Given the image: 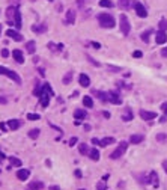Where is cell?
I'll list each match as a JSON object with an SVG mask.
<instances>
[{"instance_id": "cell-1", "label": "cell", "mask_w": 167, "mask_h": 190, "mask_svg": "<svg viewBox=\"0 0 167 190\" xmlns=\"http://www.w3.org/2000/svg\"><path fill=\"white\" fill-rule=\"evenodd\" d=\"M98 21H99L101 27H104V29H113L116 26V21H114V18L110 14H99L98 15Z\"/></svg>"}, {"instance_id": "cell-2", "label": "cell", "mask_w": 167, "mask_h": 190, "mask_svg": "<svg viewBox=\"0 0 167 190\" xmlns=\"http://www.w3.org/2000/svg\"><path fill=\"white\" fill-rule=\"evenodd\" d=\"M0 75H6V77H9L11 80H14L15 83H21V78H20V75L15 72V71H12V69H8V68H5V66H0Z\"/></svg>"}, {"instance_id": "cell-3", "label": "cell", "mask_w": 167, "mask_h": 190, "mask_svg": "<svg viewBox=\"0 0 167 190\" xmlns=\"http://www.w3.org/2000/svg\"><path fill=\"white\" fill-rule=\"evenodd\" d=\"M126 148H128V143L126 142H120L119 143V146L110 154V158L111 160H117L119 157H122L123 154H125V151H126Z\"/></svg>"}, {"instance_id": "cell-4", "label": "cell", "mask_w": 167, "mask_h": 190, "mask_svg": "<svg viewBox=\"0 0 167 190\" xmlns=\"http://www.w3.org/2000/svg\"><path fill=\"white\" fill-rule=\"evenodd\" d=\"M120 30H122V33L125 36L129 35V32H131V24H129V21H128V18H126L125 14L120 15Z\"/></svg>"}, {"instance_id": "cell-5", "label": "cell", "mask_w": 167, "mask_h": 190, "mask_svg": "<svg viewBox=\"0 0 167 190\" xmlns=\"http://www.w3.org/2000/svg\"><path fill=\"white\" fill-rule=\"evenodd\" d=\"M107 95H108V101H110V103H113V104H116V106L122 104V98L119 97V93H117L116 90H110V92H107Z\"/></svg>"}, {"instance_id": "cell-6", "label": "cell", "mask_w": 167, "mask_h": 190, "mask_svg": "<svg viewBox=\"0 0 167 190\" xmlns=\"http://www.w3.org/2000/svg\"><path fill=\"white\" fill-rule=\"evenodd\" d=\"M50 97H53V95L48 92V90H45L44 87H42V95H41V106L42 107H47L48 104H50Z\"/></svg>"}, {"instance_id": "cell-7", "label": "cell", "mask_w": 167, "mask_h": 190, "mask_svg": "<svg viewBox=\"0 0 167 190\" xmlns=\"http://www.w3.org/2000/svg\"><path fill=\"white\" fill-rule=\"evenodd\" d=\"M6 36H9V38H12L14 41H17V42H21L23 41V35L21 33H18L17 30H14V29H8L6 30Z\"/></svg>"}, {"instance_id": "cell-8", "label": "cell", "mask_w": 167, "mask_h": 190, "mask_svg": "<svg viewBox=\"0 0 167 190\" xmlns=\"http://www.w3.org/2000/svg\"><path fill=\"white\" fill-rule=\"evenodd\" d=\"M134 9H135V12H137V15L140 17V18H146L147 17V12H146V8L141 5V3H135L134 5Z\"/></svg>"}, {"instance_id": "cell-9", "label": "cell", "mask_w": 167, "mask_h": 190, "mask_svg": "<svg viewBox=\"0 0 167 190\" xmlns=\"http://www.w3.org/2000/svg\"><path fill=\"white\" fill-rule=\"evenodd\" d=\"M140 118L143 121H152L156 118V113L155 112H147V110H140Z\"/></svg>"}, {"instance_id": "cell-10", "label": "cell", "mask_w": 167, "mask_h": 190, "mask_svg": "<svg viewBox=\"0 0 167 190\" xmlns=\"http://www.w3.org/2000/svg\"><path fill=\"white\" fill-rule=\"evenodd\" d=\"M155 41H156V44H165L167 42V33L164 30H158L155 33Z\"/></svg>"}, {"instance_id": "cell-11", "label": "cell", "mask_w": 167, "mask_h": 190, "mask_svg": "<svg viewBox=\"0 0 167 190\" xmlns=\"http://www.w3.org/2000/svg\"><path fill=\"white\" fill-rule=\"evenodd\" d=\"M12 57H14V60H15L17 63H24V54H23L21 50L15 48V50L12 51Z\"/></svg>"}, {"instance_id": "cell-12", "label": "cell", "mask_w": 167, "mask_h": 190, "mask_svg": "<svg viewBox=\"0 0 167 190\" xmlns=\"http://www.w3.org/2000/svg\"><path fill=\"white\" fill-rule=\"evenodd\" d=\"M29 176H30V170H29V169H20V170L17 172V178L21 179V181H26Z\"/></svg>"}, {"instance_id": "cell-13", "label": "cell", "mask_w": 167, "mask_h": 190, "mask_svg": "<svg viewBox=\"0 0 167 190\" xmlns=\"http://www.w3.org/2000/svg\"><path fill=\"white\" fill-rule=\"evenodd\" d=\"M78 81H80V84H81L83 87H89V86H90V78H89V75H86V74H80Z\"/></svg>"}, {"instance_id": "cell-14", "label": "cell", "mask_w": 167, "mask_h": 190, "mask_svg": "<svg viewBox=\"0 0 167 190\" xmlns=\"http://www.w3.org/2000/svg\"><path fill=\"white\" fill-rule=\"evenodd\" d=\"M75 23V11L69 9L66 11V24H74Z\"/></svg>"}, {"instance_id": "cell-15", "label": "cell", "mask_w": 167, "mask_h": 190, "mask_svg": "<svg viewBox=\"0 0 167 190\" xmlns=\"http://www.w3.org/2000/svg\"><path fill=\"white\" fill-rule=\"evenodd\" d=\"M32 30L35 33H44V32H47V24H33Z\"/></svg>"}, {"instance_id": "cell-16", "label": "cell", "mask_w": 167, "mask_h": 190, "mask_svg": "<svg viewBox=\"0 0 167 190\" xmlns=\"http://www.w3.org/2000/svg\"><path fill=\"white\" fill-rule=\"evenodd\" d=\"M20 125H21V121H18V119H11V121H8V128H9V130H18Z\"/></svg>"}, {"instance_id": "cell-17", "label": "cell", "mask_w": 167, "mask_h": 190, "mask_svg": "<svg viewBox=\"0 0 167 190\" xmlns=\"http://www.w3.org/2000/svg\"><path fill=\"white\" fill-rule=\"evenodd\" d=\"M92 93H93V95H96V97H98L102 103L108 101V95H107V93H104V92H101V90H95V89H93V90H92Z\"/></svg>"}, {"instance_id": "cell-18", "label": "cell", "mask_w": 167, "mask_h": 190, "mask_svg": "<svg viewBox=\"0 0 167 190\" xmlns=\"http://www.w3.org/2000/svg\"><path fill=\"white\" fill-rule=\"evenodd\" d=\"M143 139H144V136H143V134H132V136L129 137V142H131L132 145H137V143L143 142Z\"/></svg>"}, {"instance_id": "cell-19", "label": "cell", "mask_w": 167, "mask_h": 190, "mask_svg": "<svg viewBox=\"0 0 167 190\" xmlns=\"http://www.w3.org/2000/svg\"><path fill=\"white\" fill-rule=\"evenodd\" d=\"M74 116H75V119H84V118L87 116V112H86L84 109H77V110L74 112Z\"/></svg>"}, {"instance_id": "cell-20", "label": "cell", "mask_w": 167, "mask_h": 190, "mask_svg": "<svg viewBox=\"0 0 167 190\" xmlns=\"http://www.w3.org/2000/svg\"><path fill=\"white\" fill-rule=\"evenodd\" d=\"M117 5H119V8H120V9L126 11V9H129V8H131V0H119Z\"/></svg>"}, {"instance_id": "cell-21", "label": "cell", "mask_w": 167, "mask_h": 190, "mask_svg": "<svg viewBox=\"0 0 167 190\" xmlns=\"http://www.w3.org/2000/svg\"><path fill=\"white\" fill-rule=\"evenodd\" d=\"M83 106L87 107V109H92V107H93V100H92V97H89V95L83 97Z\"/></svg>"}, {"instance_id": "cell-22", "label": "cell", "mask_w": 167, "mask_h": 190, "mask_svg": "<svg viewBox=\"0 0 167 190\" xmlns=\"http://www.w3.org/2000/svg\"><path fill=\"white\" fill-rule=\"evenodd\" d=\"M132 116H134V115H132L131 109H129V107H126V109H125V113L122 115V121L128 122V121H131V119H132Z\"/></svg>"}, {"instance_id": "cell-23", "label": "cell", "mask_w": 167, "mask_h": 190, "mask_svg": "<svg viewBox=\"0 0 167 190\" xmlns=\"http://www.w3.org/2000/svg\"><path fill=\"white\" fill-rule=\"evenodd\" d=\"M14 18H15V27H17V29H21V26H23V24H21V12H20L18 9L15 11Z\"/></svg>"}, {"instance_id": "cell-24", "label": "cell", "mask_w": 167, "mask_h": 190, "mask_svg": "<svg viewBox=\"0 0 167 190\" xmlns=\"http://www.w3.org/2000/svg\"><path fill=\"white\" fill-rule=\"evenodd\" d=\"M89 157H90V160H93V161H98V160H99V151H98L96 148L90 149V151H89Z\"/></svg>"}, {"instance_id": "cell-25", "label": "cell", "mask_w": 167, "mask_h": 190, "mask_svg": "<svg viewBox=\"0 0 167 190\" xmlns=\"http://www.w3.org/2000/svg\"><path fill=\"white\" fill-rule=\"evenodd\" d=\"M26 50H27V53L33 54L35 50H36V44H35V41H29V42L26 44Z\"/></svg>"}, {"instance_id": "cell-26", "label": "cell", "mask_w": 167, "mask_h": 190, "mask_svg": "<svg viewBox=\"0 0 167 190\" xmlns=\"http://www.w3.org/2000/svg\"><path fill=\"white\" fill-rule=\"evenodd\" d=\"M47 47H48L51 51H54V53H56V51H60V50L63 48V44H59V45H56L54 42H48V44H47Z\"/></svg>"}, {"instance_id": "cell-27", "label": "cell", "mask_w": 167, "mask_h": 190, "mask_svg": "<svg viewBox=\"0 0 167 190\" xmlns=\"http://www.w3.org/2000/svg\"><path fill=\"white\" fill-rule=\"evenodd\" d=\"M30 188H32V190H41V188H44V182H41V181H33V182H30Z\"/></svg>"}, {"instance_id": "cell-28", "label": "cell", "mask_w": 167, "mask_h": 190, "mask_svg": "<svg viewBox=\"0 0 167 190\" xmlns=\"http://www.w3.org/2000/svg\"><path fill=\"white\" fill-rule=\"evenodd\" d=\"M111 143H114V137H104V139L101 140V145H99V146H108V145H111Z\"/></svg>"}, {"instance_id": "cell-29", "label": "cell", "mask_w": 167, "mask_h": 190, "mask_svg": "<svg viewBox=\"0 0 167 190\" xmlns=\"http://www.w3.org/2000/svg\"><path fill=\"white\" fill-rule=\"evenodd\" d=\"M149 179H150V182L155 187H158V175H156V172H150L149 173Z\"/></svg>"}, {"instance_id": "cell-30", "label": "cell", "mask_w": 167, "mask_h": 190, "mask_svg": "<svg viewBox=\"0 0 167 190\" xmlns=\"http://www.w3.org/2000/svg\"><path fill=\"white\" fill-rule=\"evenodd\" d=\"M33 93H35V97H41V95H42V87L38 83V80L35 81V90H33Z\"/></svg>"}, {"instance_id": "cell-31", "label": "cell", "mask_w": 167, "mask_h": 190, "mask_svg": "<svg viewBox=\"0 0 167 190\" xmlns=\"http://www.w3.org/2000/svg\"><path fill=\"white\" fill-rule=\"evenodd\" d=\"M72 75H74V74H72L71 71H68V72L65 74V77H63V84H69V83L72 81Z\"/></svg>"}, {"instance_id": "cell-32", "label": "cell", "mask_w": 167, "mask_h": 190, "mask_svg": "<svg viewBox=\"0 0 167 190\" xmlns=\"http://www.w3.org/2000/svg\"><path fill=\"white\" fill-rule=\"evenodd\" d=\"M78 151H80V154H83V155L89 154V148H87L86 143H80V145H78Z\"/></svg>"}, {"instance_id": "cell-33", "label": "cell", "mask_w": 167, "mask_h": 190, "mask_svg": "<svg viewBox=\"0 0 167 190\" xmlns=\"http://www.w3.org/2000/svg\"><path fill=\"white\" fill-rule=\"evenodd\" d=\"M8 158L11 161V166H17V167L21 166V160L20 158H17V157H8Z\"/></svg>"}, {"instance_id": "cell-34", "label": "cell", "mask_w": 167, "mask_h": 190, "mask_svg": "<svg viewBox=\"0 0 167 190\" xmlns=\"http://www.w3.org/2000/svg\"><path fill=\"white\" fill-rule=\"evenodd\" d=\"M150 33H152V30H146V32H143V33L140 35L141 41H143V42H149V36H150Z\"/></svg>"}, {"instance_id": "cell-35", "label": "cell", "mask_w": 167, "mask_h": 190, "mask_svg": "<svg viewBox=\"0 0 167 190\" xmlns=\"http://www.w3.org/2000/svg\"><path fill=\"white\" fill-rule=\"evenodd\" d=\"M15 11H17L15 6H9V8L6 9V15H8V18H12V17L15 15Z\"/></svg>"}, {"instance_id": "cell-36", "label": "cell", "mask_w": 167, "mask_h": 190, "mask_svg": "<svg viewBox=\"0 0 167 190\" xmlns=\"http://www.w3.org/2000/svg\"><path fill=\"white\" fill-rule=\"evenodd\" d=\"M39 133H41L39 128H33V130L29 131V137H30V139H36V137L39 136Z\"/></svg>"}, {"instance_id": "cell-37", "label": "cell", "mask_w": 167, "mask_h": 190, "mask_svg": "<svg viewBox=\"0 0 167 190\" xmlns=\"http://www.w3.org/2000/svg\"><path fill=\"white\" fill-rule=\"evenodd\" d=\"M99 6H102V8H111L113 6V2H111V0H101Z\"/></svg>"}, {"instance_id": "cell-38", "label": "cell", "mask_w": 167, "mask_h": 190, "mask_svg": "<svg viewBox=\"0 0 167 190\" xmlns=\"http://www.w3.org/2000/svg\"><path fill=\"white\" fill-rule=\"evenodd\" d=\"M158 27H159V30H167V20L165 18H162V20H159V24H158Z\"/></svg>"}, {"instance_id": "cell-39", "label": "cell", "mask_w": 167, "mask_h": 190, "mask_svg": "<svg viewBox=\"0 0 167 190\" xmlns=\"http://www.w3.org/2000/svg\"><path fill=\"white\" fill-rule=\"evenodd\" d=\"M156 140H158V142L167 140V134H165V133H158V134H156Z\"/></svg>"}, {"instance_id": "cell-40", "label": "cell", "mask_w": 167, "mask_h": 190, "mask_svg": "<svg viewBox=\"0 0 167 190\" xmlns=\"http://www.w3.org/2000/svg\"><path fill=\"white\" fill-rule=\"evenodd\" d=\"M41 116L38 115V113H29L27 115V119H30V121H36V119H39Z\"/></svg>"}, {"instance_id": "cell-41", "label": "cell", "mask_w": 167, "mask_h": 190, "mask_svg": "<svg viewBox=\"0 0 167 190\" xmlns=\"http://www.w3.org/2000/svg\"><path fill=\"white\" fill-rule=\"evenodd\" d=\"M77 5H78L80 9H83V6L86 5V0H77Z\"/></svg>"}, {"instance_id": "cell-42", "label": "cell", "mask_w": 167, "mask_h": 190, "mask_svg": "<svg viewBox=\"0 0 167 190\" xmlns=\"http://www.w3.org/2000/svg\"><path fill=\"white\" fill-rule=\"evenodd\" d=\"M77 142H78V139H77V137H71V139H69V146H74Z\"/></svg>"}, {"instance_id": "cell-43", "label": "cell", "mask_w": 167, "mask_h": 190, "mask_svg": "<svg viewBox=\"0 0 167 190\" xmlns=\"http://www.w3.org/2000/svg\"><path fill=\"white\" fill-rule=\"evenodd\" d=\"M161 110H162V113H164V115H167V101L161 104Z\"/></svg>"}, {"instance_id": "cell-44", "label": "cell", "mask_w": 167, "mask_h": 190, "mask_svg": "<svg viewBox=\"0 0 167 190\" xmlns=\"http://www.w3.org/2000/svg\"><path fill=\"white\" fill-rule=\"evenodd\" d=\"M132 56H134V57H137V59H138V57H141V56H143V53H141V51H140V50H137V51H134V53H132Z\"/></svg>"}, {"instance_id": "cell-45", "label": "cell", "mask_w": 167, "mask_h": 190, "mask_svg": "<svg viewBox=\"0 0 167 190\" xmlns=\"http://www.w3.org/2000/svg\"><path fill=\"white\" fill-rule=\"evenodd\" d=\"M87 59H89V60H90V63H92V65H95V66H99V65H101L99 62H95V60H93V59H92L89 54H87Z\"/></svg>"}, {"instance_id": "cell-46", "label": "cell", "mask_w": 167, "mask_h": 190, "mask_svg": "<svg viewBox=\"0 0 167 190\" xmlns=\"http://www.w3.org/2000/svg\"><path fill=\"white\" fill-rule=\"evenodd\" d=\"M2 56H3V57H8V56H9V50H8V48H3V50H2Z\"/></svg>"}, {"instance_id": "cell-47", "label": "cell", "mask_w": 167, "mask_h": 190, "mask_svg": "<svg viewBox=\"0 0 167 190\" xmlns=\"http://www.w3.org/2000/svg\"><path fill=\"white\" fill-rule=\"evenodd\" d=\"M92 47L98 50V48H101V44H99V42H95V41H93V42H92Z\"/></svg>"}, {"instance_id": "cell-48", "label": "cell", "mask_w": 167, "mask_h": 190, "mask_svg": "<svg viewBox=\"0 0 167 190\" xmlns=\"http://www.w3.org/2000/svg\"><path fill=\"white\" fill-rule=\"evenodd\" d=\"M92 143H93V145H101V140L96 139V137H93V139H92Z\"/></svg>"}, {"instance_id": "cell-49", "label": "cell", "mask_w": 167, "mask_h": 190, "mask_svg": "<svg viewBox=\"0 0 167 190\" xmlns=\"http://www.w3.org/2000/svg\"><path fill=\"white\" fill-rule=\"evenodd\" d=\"M161 56H162V57H167V47L161 50Z\"/></svg>"}, {"instance_id": "cell-50", "label": "cell", "mask_w": 167, "mask_h": 190, "mask_svg": "<svg viewBox=\"0 0 167 190\" xmlns=\"http://www.w3.org/2000/svg\"><path fill=\"white\" fill-rule=\"evenodd\" d=\"M98 190H105V184L104 182H99L98 184Z\"/></svg>"}, {"instance_id": "cell-51", "label": "cell", "mask_w": 167, "mask_h": 190, "mask_svg": "<svg viewBox=\"0 0 167 190\" xmlns=\"http://www.w3.org/2000/svg\"><path fill=\"white\" fill-rule=\"evenodd\" d=\"M6 103H8V100L5 97H0V104H6Z\"/></svg>"}, {"instance_id": "cell-52", "label": "cell", "mask_w": 167, "mask_h": 190, "mask_svg": "<svg viewBox=\"0 0 167 190\" xmlns=\"http://www.w3.org/2000/svg\"><path fill=\"white\" fill-rule=\"evenodd\" d=\"M162 169H164V172L167 173V160H164V161H162Z\"/></svg>"}, {"instance_id": "cell-53", "label": "cell", "mask_w": 167, "mask_h": 190, "mask_svg": "<svg viewBox=\"0 0 167 190\" xmlns=\"http://www.w3.org/2000/svg\"><path fill=\"white\" fill-rule=\"evenodd\" d=\"M50 190H60V187L54 184V185H50Z\"/></svg>"}, {"instance_id": "cell-54", "label": "cell", "mask_w": 167, "mask_h": 190, "mask_svg": "<svg viewBox=\"0 0 167 190\" xmlns=\"http://www.w3.org/2000/svg\"><path fill=\"white\" fill-rule=\"evenodd\" d=\"M0 130H2V131H6L8 128H6V125H5V124H0Z\"/></svg>"}, {"instance_id": "cell-55", "label": "cell", "mask_w": 167, "mask_h": 190, "mask_svg": "<svg viewBox=\"0 0 167 190\" xmlns=\"http://www.w3.org/2000/svg\"><path fill=\"white\" fill-rule=\"evenodd\" d=\"M75 176H77V178H81V172H80L78 169L75 170Z\"/></svg>"}, {"instance_id": "cell-56", "label": "cell", "mask_w": 167, "mask_h": 190, "mask_svg": "<svg viewBox=\"0 0 167 190\" xmlns=\"http://www.w3.org/2000/svg\"><path fill=\"white\" fill-rule=\"evenodd\" d=\"M111 71H120V68H116V66H108Z\"/></svg>"}, {"instance_id": "cell-57", "label": "cell", "mask_w": 167, "mask_h": 190, "mask_svg": "<svg viewBox=\"0 0 167 190\" xmlns=\"http://www.w3.org/2000/svg\"><path fill=\"white\" fill-rule=\"evenodd\" d=\"M165 119H167V115H164V116L159 119V122H165Z\"/></svg>"}, {"instance_id": "cell-58", "label": "cell", "mask_w": 167, "mask_h": 190, "mask_svg": "<svg viewBox=\"0 0 167 190\" xmlns=\"http://www.w3.org/2000/svg\"><path fill=\"white\" fill-rule=\"evenodd\" d=\"M102 115H104V116H105V118H110V113H108V112H104V113H102Z\"/></svg>"}, {"instance_id": "cell-59", "label": "cell", "mask_w": 167, "mask_h": 190, "mask_svg": "<svg viewBox=\"0 0 167 190\" xmlns=\"http://www.w3.org/2000/svg\"><path fill=\"white\" fill-rule=\"evenodd\" d=\"M84 130H86V131H89V130H90V125H87V124H86V125H84Z\"/></svg>"}, {"instance_id": "cell-60", "label": "cell", "mask_w": 167, "mask_h": 190, "mask_svg": "<svg viewBox=\"0 0 167 190\" xmlns=\"http://www.w3.org/2000/svg\"><path fill=\"white\" fill-rule=\"evenodd\" d=\"M0 157H3V158H5V157H6V155H5V154H3V152H2V151H0Z\"/></svg>"}, {"instance_id": "cell-61", "label": "cell", "mask_w": 167, "mask_h": 190, "mask_svg": "<svg viewBox=\"0 0 167 190\" xmlns=\"http://www.w3.org/2000/svg\"><path fill=\"white\" fill-rule=\"evenodd\" d=\"M0 32H2V24H0Z\"/></svg>"}, {"instance_id": "cell-62", "label": "cell", "mask_w": 167, "mask_h": 190, "mask_svg": "<svg viewBox=\"0 0 167 190\" xmlns=\"http://www.w3.org/2000/svg\"><path fill=\"white\" fill-rule=\"evenodd\" d=\"M48 2H53V0H48Z\"/></svg>"}, {"instance_id": "cell-63", "label": "cell", "mask_w": 167, "mask_h": 190, "mask_svg": "<svg viewBox=\"0 0 167 190\" xmlns=\"http://www.w3.org/2000/svg\"><path fill=\"white\" fill-rule=\"evenodd\" d=\"M80 190H84V188H80Z\"/></svg>"}, {"instance_id": "cell-64", "label": "cell", "mask_w": 167, "mask_h": 190, "mask_svg": "<svg viewBox=\"0 0 167 190\" xmlns=\"http://www.w3.org/2000/svg\"><path fill=\"white\" fill-rule=\"evenodd\" d=\"M29 190H32V188H29Z\"/></svg>"}]
</instances>
